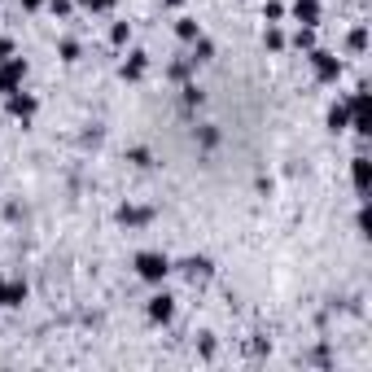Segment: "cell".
Returning a JSON list of instances; mask_svg holds the SVG:
<instances>
[{
	"label": "cell",
	"instance_id": "cell-30",
	"mask_svg": "<svg viewBox=\"0 0 372 372\" xmlns=\"http://www.w3.org/2000/svg\"><path fill=\"white\" fill-rule=\"evenodd\" d=\"M162 5H171V9H179V5H184V0H162Z\"/></svg>",
	"mask_w": 372,
	"mask_h": 372
},
{
	"label": "cell",
	"instance_id": "cell-22",
	"mask_svg": "<svg viewBox=\"0 0 372 372\" xmlns=\"http://www.w3.org/2000/svg\"><path fill=\"white\" fill-rule=\"evenodd\" d=\"M263 18H267V22H281V18H285V5H281V0H267V5H263Z\"/></svg>",
	"mask_w": 372,
	"mask_h": 372
},
{
	"label": "cell",
	"instance_id": "cell-19",
	"mask_svg": "<svg viewBox=\"0 0 372 372\" xmlns=\"http://www.w3.org/2000/svg\"><path fill=\"white\" fill-rule=\"evenodd\" d=\"M188 70H193V62L184 57V62H171V70H166V75H171L175 83H188Z\"/></svg>",
	"mask_w": 372,
	"mask_h": 372
},
{
	"label": "cell",
	"instance_id": "cell-16",
	"mask_svg": "<svg viewBox=\"0 0 372 372\" xmlns=\"http://www.w3.org/2000/svg\"><path fill=\"white\" fill-rule=\"evenodd\" d=\"M22 303H27V285L14 281V285L5 289V307H22Z\"/></svg>",
	"mask_w": 372,
	"mask_h": 372
},
{
	"label": "cell",
	"instance_id": "cell-18",
	"mask_svg": "<svg viewBox=\"0 0 372 372\" xmlns=\"http://www.w3.org/2000/svg\"><path fill=\"white\" fill-rule=\"evenodd\" d=\"M263 44H267L272 53H281V49H285V35L276 31V22H267V31H263Z\"/></svg>",
	"mask_w": 372,
	"mask_h": 372
},
{
	"label": "cell",
	"instance_id": "cell-27",
	"mask_svg": "<svg viewBox=\"0 0 372 372\" xmlns=\"http://www.w3.org/2000/svg\"><path fill=\"white\" fill-rule=\"evenodd\" d=\"M5 57H14V40H9V35H0V62H5Z\"/></svg>",
	"mask_w": 372,
	"mask_h": 372
},
{
	"label": "cell",
	"instance_id": "cell-13",
	"mask_svg": "<svg viewBox=\"0 0 372 372\" xmlns=\"http://www.w3.org/2000/svg\"><path fill=\"white\" fill-rule=\"evenodd\" d=\"M294 49H298V53H311V49H316V27H298V31H294Z\"/></svg>",
	"mask_w": 372,
	"mask_h": 372
},
{
	"label": "cell",
	"instance_id": "cell-29",
	"mask_svg": "<svg viewBox=\"0 0 372 372\" xmlns=\"http://www.w3.org/2000/svg\"><path fill=\"white\" fill-rule=\"evenodd\" d=\"M5 289H9V281H5V276H0V307H5Z\"/></svg>",
	"mask_w": 372,
	"mask_h": 372
},
{
	"label": "cell",
	"instance_id": "cell-11",
	"mask_svg": "<svg viewBox=\"0 0 372 372\" xmlns=\"http://www.w3.org/2000/svg\"><path fill=\"white\" fill-rule=\"evenodd\" d=\"M346 127H351V105H346V101H333V105H329V131H338V136H342Z\"/></svg>",
	"mask_w": 372,
	"mask_h": 372
},
{
	"label": "cell",
	"instance_id": "cell-23",
	"mask_svg": "<svg viewBox=\"0 0 372 372\" xmlns=\"http://www.w3.org/2000/svg\"><path fill=\"white\" fill-rule=\"evenodd\" d=\"M364 49H368V31L355 27V31H351V53H364Z\"/></svg>",
	"mask_w": 372,
	"mask_h": 372
},
{
	"label": "cell",
	"instance_id": "cell-2",
	"mask_svg": "<svg viewBox=\"0 0 372 372\" xmlns=\"http://www.w3.org/2000/svg\"><path fill=\"white\" fill-rule=\"evenodd\" d=\"M311 70H316V79L320 83H338L342 79V57L338 53H329V49H311Z\"/></svg>",
	"mask_w": 372,
	"mask_h": 372
},
{
	"label": "cell",
	"instance_id": "cell-17",
	"mask_svg": "<svg viewBox=\"0 0 372 372\" xmlns=\"http://www.w3.org/2000/svg\"><path fill=\"white\" fill-rule=\"evenodd\" d=\"M127 40H131V22H114V27H110V44H114V49H123Z\"/></svg>",
	"mask_w": 372,
	"mask_h": 372
},
{
	"label": "cell",
	"instance_id": "cell-4",
	"mask_svg": "<svg viewBox=\"0 0 372 372\" xmlns=\"http://www.w3.org/2000/svg\"><path fill=\"white\" fill-rule=\"evenodd\" d=\"M22 79H27V62H22V57H5V62H0V97H9L14 88H22Z\"/></svg>",
	"mask_w": 372,
	"mask_h": 372
},
{
	"label": "cell",
	"instance_id": "cell-14",
	"mask_svg": "<svg viewBox=\"0 0 372 372\" xmlns=\"http://www.w3.org/2000/svg\"><path fill=\"white\" fill-rule=\"evenodd\" d=\"M179 92H184V97H179V101H184V110H197V105L206 101V92H201L197 83H184V88H179Z\"/></svg>",
	"mask_w": 372,
	"mask_h": 372
},
{
	"label": "cell",
	"instance_id": "cell-28",
	"mask_svg": "<svg viewBox=\"0 0 372 372\" xmlns=\"http://www.w3.org/2000/svg\"><path fill=\"white\" fill-rule=\"evenodd\" d=\"M18 5H22V9H27V14H35V9H40V5H44V0H18Z\"/></svg>",
	"mask_w": 372,
	"mask_h": 372
},
{
	"label": "cell",
	"instance_id": "cell-10",
	"mask_svg": "<svg viewBox=\"0 0 372 372\" xmlns=\"http://www.w3.org/2000/svg\"><path fill=\"white\" fill-rule=\"evenodd\" d=\"M179 272H184L188 281H206V276L215 272V263H210L206 254H193V259H184V263H179Z\"/></svg>",
	"mask_w": 372,
	"mask_h": 372
},
{
	"label": "cell",
	"instance_id": "cell-20",
	"mask_svg": "<svg viewBox=\"0 0 372 372\" xmlns=\"http://www.w3.org/2000/svg\"><path fill=\"white\" fill-rule=\"evenodd\" d=\"M57 57H62V62H79V44L75 40H62V44H57Z\"/></svg>",
	"mask_w": 372,
	"mask_h": 372
},
{
	"label": "cell",
	"instance_id": "cell-5",
	"mask_svg": "<svg viewBox=\"0 0 372 372\" xmlns=\"http://www.w3.org/2000/svg\"><path fill=\"white\" fill-rule=\"evenodd\" d=\"M114 219L123 228H145V223H153V206H131V201H123L114 210Z\"/></svg>",
	"mask_w": 372,
	"mask_h": 372
},
{
	"label": "cell",
	"instance_id": "cell-3",
	"mask_svg": "<svg viewBox=\"0 0 372 372\" xmlns=\"http://www.w3.org/2000/svg\"><path fill=\"white\" fill-rule=\"evenodd\" d=\"M5 110H9V118H18V123H31V118H35V110H40V101H35L31 92L14 88V92L5 97Z\"/></svg>",
	"mask_w": 372,
	"mask_h": 372
},
{
	"label": "cell",
	"instance_id": "cell-7",
	"mask_svg": "<svg viewBox=\"0 0 372 372\" xmlns=\"http://www.w3.org/2000/svg\"><path fill=\"white\" fill-rule=\"evenodd\" d=\"M351 179H355V193L368 197V179H372V162L364 158V153H355L351 158Z\"/></svg>",
	"mask_w": 372,
	"mask_h": 372
},
{
	"label": "cell",
	"instance_id": "cell-8",
	"mask_svg": "<svg viewBox=\"0 0 372 372\" xmlns=\"http://www.w3.org/2000/svg\"><path fill=\"white\" fill-rule=\"evenodd\" d=\"M145 70H149V53H127V62H123V70H118V75H123L127 83H136V79H145Z\"/></svg>",
	"mask_w": 372,
	"mask_h": 372
},
{
	"label": "cell",
	"instance_id": "cell-9",
	"mask_svg": "<svg viewBox=\"0 0 372 372\" xmlns=\"http://www.w3.org/2000/svg\"><path fill=\"white\" fill-rule=\"evenodd\" d=\"M294 22L298 27H320V0H294Z\"/></svg>",
	"mask_w": 372,
	"mask_h": 372
},
{
	"label": "cell",
	"instance_id": "cell-15",
	"mask_svg": "<svg viewBox=\"0 0 372 372\" xmlns=\"http://www.w3.org/2000/svg\"><path fill=\"white\" fill-rule=\"evenodd\" d=\"M175 35H179V40H184V44H193L197 35H201V27H197L193 18H179V22H175Z\"/></svg>",
	"mask_w": 372,
	"mask_h": 372
},
{
	"label": "cell",
	"instance_id": "cell-1",
	"mask_svg": "<svg viewBox=\"0 0 372 372\" xmlns=\"http://www.w3.org/2000/svg\"><path fill=\"white\" fill-rule=\"evenodd\" d=\"M171 272H175V263L166 259L162 250H140V254H136V276H140V281H149V285H162Z\"/></svg>",
	"mask_w": 372,
	"mask_h": 372
},
{
	"label": "cell",
	"instance_id": "cell-21",
	"mask_svg": "<svg viewBox=\"0 0 372 372\" xmlns=\"http://www.w3.org/2000/svg\"><path fill=\"white\" fill-rule=\"evenodd\" d=\"M127 162H136V166H153V153L136 145V149H127Z\"/></svg>",
	"mask_w": 372,
	"mask_h": 372
},
{
	"label": "cell",
	"instance_id": "cell-24",
	"mask_svg": "<svg viewBox=\"0 0 372 372\" xmlns=\"http://www.w3.org/2000/svg\"><path fill=\"white\" fill-rule=\"evenodd\" d=\"M83 9H88V14H110L114 0H83Z\"/></svg>",
	"mask_w": 372,
	"mask_h": 372
},
{
	"label": "cell",
	"instance_id": "cell-12",
	"mask_svg": "<svg viewBox=\"0 0 372 372\" xmlns=\"http://www.w3.org/2000/svg\"><path fill=\"white\" fill-rule=\"evenodd\" d=\"M210 57H215V44L206 40V35H197V40H193V53H188V62L201 66V62H210Z\"/></svg>",
	"mask_w": 372,
	"mask_h": 372
},
{
	"label": "cell",
	"instance_id": "cell-26",
	"mask_svg": "<svg viewBox=\"0 0 372 372\" xmlns=\"http://www.w3.org/2000/svg\"><path fill=\"white\" fill-rule=\"evenodd\" d=\"M201 145L215 149V145H219V131H215V127H201Z\"/></svg>",
	"mask_w": 372,
	"mask_h": 372
},
{
	"label": "cell",
	"instance_id": "cell-25",
	"mask_svg": "<svg viewBox=\"0 0 372 372\" xmlns=\"http://www.w3.org/2000/svg\"><path fill=\"white\" fill-rule=\"evenodd\" d=\"M49 9L57 18H70V9H75V5H70V0H49Z\"/></svg>",
	"mask_w": 372,
	"mask_h": 372
},
{
	"label": "cell",
	"instance_id": "cell-6",
	"mask_svg": "<svg viewBox=\"0 0 372 372\" xmlns=\"http://www.w3.org/2000/svg\"><path fill=\"white\" fill-rule=\"evenodd\" d=\"M145 316H149L153 324H171V320H175V298H171V294H153L149 307H145Z\"/></svg>",
	"mask_w": 372,
	"mask_h": 372
}]
</instances>
